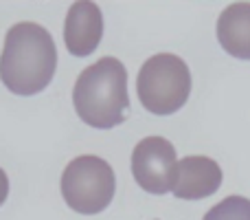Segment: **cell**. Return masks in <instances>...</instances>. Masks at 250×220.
<instances>
[{
    "label": "cell",
    "mask_w": 250,
    "mask_h": 220,
    "mask_svg": "<svg viewBox=\"0 0 250 220\" xmlns=\"http://www.w3.org/2000/svg\"><path fill=\"white\" fill-rule=\"evenodd\" d=\"M57 49L48 29L35 22H18L4 35L0 79L13 95L31 97L53 82Z\"/></svg>",
    "instance_id": "cell-1"
},
{
    "label": "cell",
    "mask_w": 250,
    "mask_h": 220,
    "mask_svg": "<svg viewBox=\"0 0 250 220\" xmlns=\"http://www.w3.org/2000/svg\"><path fill=\"white\" fill-rule=\"evenodd\" d=\"M217 40L229 55L250 60V2H233L220 13Z\"/></svg>",
    "instance_id": "cell-8"
},
{
    "label": "cell",
    "mask_w": 250,
    "mask_h": 220,
    "mask_svg": "<svg viewBox=\"0 0 250 220\" xmlns=\"http://www.w3.org/2000/svg\"><path fill=\"white\" fill-rule=\"evenodd\" d=\"M7 196H9V178L4 174V170L0 168V205L7 200Z\"/></svg>",
    "instance_id": "cell-10"
},
{
    "label": "cell",
    "mask_w": 250,
    "mask_h": 220,
    "mask_svg": "<svg viewBox=\"0 0 250 220\" xmlns=\"http://www.w3.org/2000/svg\"><path fill=\"white\" fill-rule=\"evenodd\" d=\"M134 181L145 192L163 196L173 192L178 176V156L173 143L165 137H145L134 146L132 152Z\"/></svg>",
    "instance_id": "cell-5"
},
{
    "label": "cell",
    "mask_w": 250,
    "mask_h": 220,
    "mask_svg": "<svg viewBox=\"0 0 250 220\" xmlns=\"http://www.w3.org/2000/svg\"><path fill=\"white\" fill-rule=\"evenodd\" d=\"M222 168L208 156H185L178 161V176L173 196L182 200H202L213 196L222 185Z\"/></svg>",
    "instance_id": "cell-7"
},
{
    "label": "cell",
    "mask_w": 250,
    "mask_h": 220,
    "mask_svg": "<svg viewBox=\"0 0 250 220\" xmlns=\"http://www.w3.org/2000/svg\"><path fill=\"white\" fill-rule=\"evenodd\" d=\"M136 93L143 108L151 115H173L187 104L191 95L189 66L173 53L151 55L138 71Z\"/></svg>",
    "instance_id": "cell-3"
},
{
    "label": "cell",
    "mask_w": 250,
    "mask_h": 220,
    "mask_svg": "<svg viewBox=\"0 0 250 220\" xmlns=\"http://www.w3.org/2000/svg\"><path fill=\"white\" fill-rule=\"evenodd\" d=\"M156 220H158V218H156Z\"/></svg>",
    "instance_id": "cell-11"
},
{
    "label": "cell",
    "mask_w": 250,
    "mask_h": 220,
    "mask_svg": "<svg viewBox=\"0 0 250 220\" xmlns=\"http://www.w3.org/2000/svg\"><path fill=\"white\" fill-rule=\"evenodd\" d=\"M104 38V13L99 4L79 0L70 4L64 22V44L70 55L86 57L97 51Z\"/></svg>",
    "instance_id": "cell-6"
},
{
    "label": "cell",
    "mask_w": 250,
    "mask_h": 220,
    "mask_svg": "<svg viewBox=\"0 0 250 220\" xmlns=\"http://www.w3.org/2000/svg\"><path fill=\"white\" fill-rule=\"evenodd\" d=\"M202 220H250V200L246 196H229L213 205Z\"/></svg>",
    "instance_id": "cell-9"
},
{
    "label": "cell",
    "mask_w": 250,
    "mask_h": 220,
    "mask_svg": "<svg viewBox=\"0 0 250 220\" xmlns=\"http://www.w3.org/2000/svg\"><path fill=\"white\" fill-rule=\"evenodd\" d=\"M62 196L73 212L83 216L101 214L114 198L117 176L108 161L95 154L73 159L62 174Z\"/></svg>",
    "instance_id": "cell-4"
},
{
    "label": "cell",
    "mask_w": 250,
    "mask_h": 220,
    "mask_svg": "<svg viewBox=\"0 0 250 220\" xmlns=\"http://www.w3.org/2000/svg\"><path fill=\"white\" fill-rule=\"evenodd\" d=\"M73 106L79 119L97 130L121 125L129 108L127 71L117 57H101L79 73L73 88Z\"/></svg>",
    "instance_id": "cell-2"
}]
</instances>
